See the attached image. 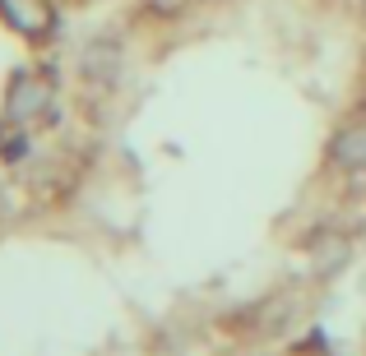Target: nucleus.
Here are the masks:
<instances>
[{"label":"nucleus","instance_id":"nucleus-4","mask_svg":"<svg viewBox=\"0 0 366 356\" xmlns=\"http://www.w3.org/2000/svg\"><path fill=\"white\" fill-rule=\"evenodd\" d=\"M0 213H5V195H0Z\"/></svg>","mask_w":366,"mask_h":356},{"label":"nucleus","instance_id":"nucleus-1","mask_svg":"<svg viewBox=\"0 0 366 356\" xmlns=\"http://www.w3.org/2000/svg\"><path fill=\"white\" fill-rule=\"evenodd\" d=\"M0 14H5V24L14 28V33H24V37H42V33H51V24H56V14H51L46 0H0Z\"/></svg>","mask_w":366,"mask_h":356},{"label":"nucleus","instance_id":"nucleus-2","mask_svg":"<svg viewBox=\"0 0 366 356\" xmlns=\"http://www.w3.org/2000/svg\"><path fill=\"white\" fill-rule=\"evenodd\" d=\"M330 158H334V167H343V171H366V125H348V130L334 134Z\"/></svg>","mask_w":366,"mask_h":356},{"label":"nucleus","instance_id":"nucleus-3","mask_svg":"<svg viewBox=\"0 0 366 356\" xmlns=\"http://www.w3.org/2000/svg\"><path fill=\"white\" fill-rule=\"evenodd\" d=\"M46 102H51V88H46L42 79H19L14 88H9V116L14 121H33Z\"/></svg>","mask_w":366,"mask_h":356}]
</instances>
